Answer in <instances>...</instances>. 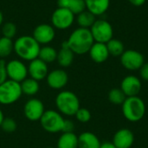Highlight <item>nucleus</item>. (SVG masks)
<instances>
[{
  "label": "nucleus",
  "instance_id": "1",
  "mask_svg": "<svg viewBox=\"0 0 148 148\" xmlns=\"http://www.w3.org/2000/svg\"><path fill=\"white\" fill-rule=\"evenodd\" d=\"M67 42L74 54L84 55L88 53L95 41L89 29L79 27L70 34Z\"/></svg>",
  "mask_w": 148,
  "mask_h": 148
},
{
  "label": "nucleus",
  "instance_id": "2",
  "mask_svg": "<svg viewBox=\"0 0 148 148\" xmlns=\"http://www.w3.org/2000/svg\"><path fill=\"white\" fill-rule=\"evenodd\" d=\"M40 44L32 36H21L14 42V51L16 56L24 61H32L38 58Z\"/></svg>",
  "mask_w": 148,
  "mask_h": 148
},
{
  "label": "nucleus",
  "instance_id": "3",
  "mask_svg": "<svg viewBox=\"0 0 148 148\" xmlns=\"http://www.w3.org/2000/svg\"><path fill=\"white\" fill-rule=\"evenodd\" d=\"M56 106L60 114L66 116H75L81 108L78 96L72 91L62 90L56 97Z\"/></svg>",
  "mask_w": 148,
  "mask_h": 148
},
{
  "label": "nucleus",
  "instance_id": "4",
  "mask_svg": "<svg viewBox=\"0 0 148 148\" xmlns=\"http://www.w3.org/2000/svg\"><path fill=\"white\" fill-rule=\"evenodd\" d=\"M121 111L126 120L130 122H138L145 116L146 104L139 95L127 97L121 105Z\"/></svg>",
  "mask_w": 148,
  "mask_h": 148
},
{
  "label": "nucleus",
  "instance_id": "5",
  "mask_svg": "<svg viewBox=\"0 0 148 148\" xmlns=\"http://www.w3.org/2000/svg\"><path fill=\"white\" fill-rule=\"evenodd\" d=\"M22 89L19 82L8 79L0 85V104L11 105L16 102L22 96Z\"/></svg>",
  "mask_w": 148,
  "mask_h": 148
},
{
  "label": "nucleus",
  "instance_id": "6",
  "mask_svg": "<svg viewBox=\"0 0 148 148\" xmlns=\"http://www.w3.org/2000/svg\"><path fill=\"white\" fill-rule=\"evenodd\" d=\"M64 120L62 114L58 111L49 109L45 110L39 121L44 131L50 134H56L62 132Z\"/></svg>",
  "mask_w": 148,
  "mask_h": 148
},
{
  "label": "nucleus",
  "instance_id": "7",
  "mask_svg": "<svg viewBox=\"0 0 148 148\" xmlns=\"http://www.w3.org/2000/svg\"><path fill=\"white\" fill-rule=\"evenodd\" d=\"M89 29L95 42L107 43L113 38V27L104 19L96 20Z\"/></svg>",
  "mask_w": 148,
  "mask_h": 148
},
{
  "label": "nucleus",
  "instance_id": "8",
  "mask_svg": "<svg viewBox=\"0 0 148 148\" xmlns=\"http://www.w3.org/2000/svg\"><path fill=\"white\" fill-rule=\"evenodd\" d=\"M75 21V15L69 8L58 7L51 16L52 26L55 29L64 30L72 26Z\"/></svg>",
  "mask_w": 148,
  "mask_h": 148
},
{
  "label": "nucleus",
  "instance_id": "9",
  "mask_svg": "<svg viewBox=\"0 0 148 148\" xmlns=\"http://www.w3.org/2000/svg\"><path fill=\"white\" fill-rule=\"evenodd\" d=\"M121 63L127 70H139L145 63L144 56L134 49H127L121 56Z\"/></svg>",
  "mask_w": 148,
  "mask_h": 148
},
{
  "label": "nucleus",
  "instance_id": "10",
  "mask_svg": "<svg viewBox=\"0 0 148 148\" xmlns=\"http://www.w3.org/2000/svg\"><path fill=\"white\" fill-rule=\"evenodd\" d=\"M6 71L8 79L21 83L28 76V67L17 59L6 62Z\"/></svg>",
  "mask_w": 148,
  "mask_h": 148
},
{
  "label": "nucleus",
  "instance_id": "11",
  "mask_svg": "<svg viewBox=\"0 0 148 148\" xmlns=\"http://www.w3.org/2000/svg\"><path fill=\"white\" fill-rule=\"evenodd\" d=\"M44 105L37 98H31L23 106V114L29 121H38L44 114Z\"/></svg>",
  "mask_w": 148,
  "mask_h": 148
},
{
  "label": "nucleus",
  "instance_id": "12",
  "mask_svg": "<svg viewBox=\"0 0 148 148\" xmlns=\"http://www.w3.org/2000/svg\"><path fill=\"white\" fill-rule=\"evenodd\" d=\"M32 36L40 45H46L55 39L56 30L52 25L48 23H42L35 28Z\"/></svg>",
  "mask_w": 148,
  "mask_h": 148
},
{
  "label": "nucleus",
  "instance_id": "13",
  "mask_svg": "<svg viewBox=\"0 0 148 148\" xmlns=\"http://www.w3.org/2000/svg\"><path fill=\"white\" fill-rule=\"evenodd\" d=\"M46 82L48 86L55 90H60L66 87L69 82V75L63 69H58L49 72Z\"/></svg>",
  "mask_w": 148,
  "mask_h": 148
},
{
  "label": "nucleus",
  "instance_id": "14",
  "mask_svg": "<svg viewBox=\"0 0 148 148\" xmlns=\"http://www.w3.org/2000/svg\"><path fill=\"white\" fill-rule=\"evenodd\" d=\"M120 88L123 91L127 97L137 96L139 95L142 88L141 81L139 77L135 75H127L122 79Z\"/></svg>",
  "mask_w": 148,
  "mask_h": 148
},
{
  "label": "nucleus",
  "instance_id": "15",
  "mask_svg": "<svg viewBox=\"0 0 148 148\" xmlns=\"http://www.w3.org/2000/svg\"><path fill=\"white\" fill-rule=\"evenodd\" d=\"M49 74V67L46 62L39 58H36L29 62L28 66V75L30 78L40 82L46 79Z\"/></svg>",
  "mask_w": 148,
  "mask_h": 148
},
{
  "label": "nucleus",
  "instance_id": "16",
  "mask_svg": "<svg viewBox=\"0 0 148 148\" xmlns=\"http://www.w3.org/2000/svg\"><path fill=\"white\" fill-rule=\"evenodd\" d=\"M112 142L117 148H131L134 143V134L130 129H119L114 134Z\"/></svg>",
  "mask_w": 148,
  "mask_h": 148
},
{
  "label": "nucleus",
  "instance_id": "17",
  "mask_svg": "<svg viewBox=\"0 0 148 148\" xmlns=\"http://www.w3.org/2000/svg\"><path fill=\"white\" fill-rule=\"evenodd\" d=\"M88 53L92 61L96 63L105 62L110 56L106 43L101 42H94Z\"/></svg>",
  "mask_w": 148,
  "mask_h": 148
},
{
  "label": "nucleus",
  "instance_id": "18",
  "mask_svg": "<svg viewBox=\"0 0 148 148\" xmlns=\"http://www.w3.org/2000/svg\"><path fill=\"white\" fill-rule=\"evenodd\" d=\"M74 56H75L74 52L69 49L67 41H64L62 43L61 49L57 52L56 61L58 64L62 68H68L73 63Z\"/></svg>",
  "mask_w": 148,
  "mask_h": 148
},
{
  "label": "nucleus",
  "instance_id": "19",
  "mask_svg": "<svg viewBox=\"0 0 148 148\" xmlns=\"http://www.w3.org/2000/svg\"><path fill=\"white\" fill-rule=\"evenodd\" d=\"M84 2L86 10L95 16L103 15L110 5V0H84Z\"/></svg>",
  "mask_w": 148,
  "mask_h": 148
},
{
  "label": "nucleus",
  "instance_id": "20",
  "mask_svg": "<svg viewBox=\"0 0 148 148\" xmlns=\"http://www.w3.org/2000/svg\"><path fill=\"white\" fill-rule=\"evenodd\" d=\"M101 141L92 132H83L78 136V148H100Z\"/></svg>",
  "mask_w": 148,
  "mask_h": 148
},
{
  "label": "nucleus",
  "instance_id": "21",
  "mask_svg": "<svg viewBox=\"0 0 148 148\" xmlns=\"http://www.w3.org/2000/svg\"><path fill=\"white\" fill-rule=\"evenodd\" d=\"M56 148H78V136L75 133H62L58 138Z\"/></svg>",
  "mask_w": 148,
  "mask_h": 148
},
{
  "label": "nucleus",
  "instance_id": "22",
  "mask_svg": "<svg viewBox=\"0 0 148 148\" xmlns=\"http://www.w3.org/2000/svg\"><path fill=\"white\" fill-rule=\"evenodd\" d=\"M21 89L23 95H25L27 96H34L36 95L39 91V82L30 78L27 77L25 80H23L21 83Z\"/></svg>",
  "mask_w": 148,
  "mask_h": 148
},
{
  "label": "nucleus",
  "instance_id": "23",
  "mask_svg": "<svg viewBox=\"0 0 148 148\" xmlns=\"http://www.w3.org/2000/svg\"><path fill=\"white\" fill-rule=\"evenodd\" d=\"M57 52L56 49L51 46H43L40 49L39 51V55H38V58L41 59L42 61H43L44 62L48 63H51L53 62H55L57 58Z\"/></svg>",
  "mask_w": 148,
  "mask_h": 148
},
{
  "label": "nucleus",
  "instance_id": "24",
  "mask_svg": "<svg viewBox=\"0 0 148 148\" xmlns=\"http://www.w3.org/2000/svg\"><path fill=\"white\" fill-rule=\"evenodd\" d=\"M76 21H77V23L80 26V28L90 29L91 26L94 24V23L96 21V19H95V15H93L91 12H89L88 10H86L83 12L77 15Z\"/></svg>",
  "mask_w": 148,
  "mask_h": 148
},
{
  "label": "nucleus",
  "instance_id": "25",
  "mask_svg": "<svg viewBox=\"0 0 148 148\" xmlns=\"http://www.w3.org/2000/svg\"><path fill=\"white\" fill-rule=\"evenodd\" d=\"M106 45L109 55L113 56H121L125 51L123 42L116 38H112L109 42L106 43Z\"/></svg>",
  "mask_w": 148,
  "mask_h": 148
},
{
  "label": "nucleus",
  "instance_id": "26",
  "mask_svg": "<svg viewBox=\"0 0 148 148\" xmlns=\"http://www.w3.org/2000/svg\"><path fill=\"white\" fill-rule=\"evenodd\" d=\"M14 50V42L12 39L7 37L0 38V58L3 59L8 57Z\"/></svg>",
  "mask_w": 148,
  "mask_h": 148
},
{
  "label": "nucleus",
  "instance_id": "27",
  "mask_svg": "<svg viewBox=\"0 0 148 148\" xmlns=\"http://www.w3.org/2000/svg\"><path fill=\"white\" fill-rule=\"evenodd\" d=\"M108 101L114 105H122L127 96L121 88H112L108 92Z\"/></svg>",
  "mask_w": 148,
  "mask_h": 148
},
{
  "label": "nucleus",
  "instance_id": "28",
  "mask_svg": "<svg viewBox=\"0 0 148 148\" xmlns=\"http://www.w3.org/2000/svg\"><path fill=\"white\" fill-rule=\"evenodd\" d=\"M2 33L3 36L12 39L16 34V26L12 22L5 23L2 27Z\"/></svg>",
  "mask_w": 148,
  "mask_h": 148
},
{
  "label": "nucleus",
  "instance_id": "29",
  "mask_svg": "<svg viewBox=\"0 0 148 148\" xmlns=\"http://www.w3.org/2000/svg\"><path fill=\"white\" fill-rule=\"evenodd\" d=\"M0 127L5 133H13V132H15L16 130L17 124H16V121L13 118L7 117V118L3 119Z\"/></svg>",
  "mask_w": 148,
  "mask_h": 148
},
{
  "label": "nucleus",
  "instance_id": "30",
  "mask_svg": "<svg viewBox=\"0 0 148 148\" xmlns=\"http://www.w3.org/2000/svg\"><path fill=\"white\" fill-rule=\"evenodd\" d=\"M75 119L81 123H88L91 120V113L85 108H80L75 114Z\"/></svg>",
  "mask_w": 148,
  "mask_h": 148
},
{
  "label": "nucleus",
  "instance_id": "31",
  "mask_svg": "<svg viewBox=\"0 0 148 148\" xmlns=\"http://www.w3.org/2000/svg\"><path fill=\"white\" fill-rule=\"evenodd\" d=\"M69 9L74 15H79L80 13L86 10V4L84 0H74L69 5Z\"/></svg>",
  "mask_w": 148,
  "mask_h": 148
},
{
  "label": "nucleus",
  "instance_id": "32",
  "mask_svg": "<svg viewBox=\"0 0 148 148\" xmlns=\"http://www.w3.org/2000/svg\"><path fill=\"white\" fill-rule=\"evenodd\" d=\"M8 80L6 71V62L3 59L0 60V85Z\"/></svg>",
  "mask_w": 148,
  "mask_h": 148
},
{
  "label": "nucleus",
  "instance_id": "33",
  "mask_svg": "<svg viewBox=\"0 0 148 148\" xmlns=\"http://www.w3.org/2000/svg\"><path fill=\"white\" fill-rule=\"evenodd\" d=\"M75 124L70 120H64L62 133H74Z\"/></svg>",
  "mask_w": 148,
  "mask_h": 148
},
{
  "label": "nucleus",
  "instance_id": "34",
  "mask_svg": "<svg viewBox=\"0 0 148 148\" xmlns=\"http://www.w3.org/2000/svg\"><path fill=\"white\" fill-rule=\"evenodd\" d=\"M139 70H140V78L143 81L148 82V62H145Z\"/></svg>",
  "mask_w": 148,
  "mask_h": 148
},
{
  "label": "nucleus",
  "instance_id": "35",
  "mask_svg": "<svg viewBox=\"0 0 148 148\" xmlns=\"http://www.w3.org/2000/svg\"><path fill=\"white\" fill-rule=\"evenodd\" d=\"M73 1L74 0H57V4H58V7L69 8Z\"/></svg>",
  "mask_w": 148,
  "mask_h": 148
},
{
  "label": "nucleus",
  "instance_id": "36",
  "mask_svg": "<svg viewBox=\"0 0 148 148\" xmlns=\"http://www.w3.org/2000/svg\"><path fill=\"white\" fill-rule=\"evenodd\" d=\"M128 1L131 4H133L134 6H137V7L142 6L146 3V0H128Z\"/></svg>",
  "mask_w": 148,
  "mask_h": 148
},
{
  "label": "nucleus",
  "instance_id": "37",
  "mask_svg": "<svg viewBox=\"0 0 148 148\" xmlns=\"http://www.w3.org/2000/svg\"><path fill=\"white\" fill-rule=\"evenodd\" d=\"M100 148H117L113 142H109V141H106L101 144Z\"/></svg>",
  "mask_w": 148,
  "mask_h": 148
},
{
  "label": "nucleus",
  "instance_id": "38",
  "mask_svg": "<svg viewBox=\"0 0 148 148\" xmlns=\"http://www.w3.org/2000/svg\"><path fill=\"white\" fill-rule=\"evenodd\" d=\"M3 119H4L3 113L2 109L0 108V126H1V124H2V122H3Z\"/></svg>",
  "mask_w": 148,
  "mask_h": 148
},
{
  "label": "nucleus",
  "instance_id": "39",
  "mask_svg": "<svg viewBox=\"0 0 148 148\" xmlns=\"http://www.w3.org/2000/svg\"><path fill=\"white\" fill-rule=\"evenodd\" d=\"M3 15L2 11L0 10V27H1V25H2V23H3Z\"/></svg>",
  "mask_w": 148,
  "mask_h": 148
},
{
  "label": "nucleus",
  "instance_id": "40",
  "mask_svg": "<svg viewBox=\"0 0 148 148\" xmlns=\"http://www.w3.org/2000/svg\"><path fill=\"white\" fill-rule=\"evenodd\" d=\"M46 148H56V147H46Z\"/></svg>",
  "mask_w": 148,
  "mask_h": 148
}]
</instances>
